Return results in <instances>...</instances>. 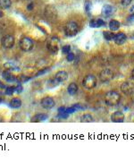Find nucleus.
Returning <instances> with one entry per match:
<instances>
[{
	"label": "nucleus",
	"instance_id": "1",
	"mask_svg": "<svg viewBox=\"0 0 134 162\" xmlns=\"http://www.w3.org/2000/svg\"><path fill=\"white\" fill-rule=\"evenodd\" d=\"M120 101H121V96L115 91H110L106 94L105 101L108 106L110 107L117 106L120 103Z\"/></svg>",
	"mask_w": 134,
	"mask_h": 162
},
{
	"label": "nucleus",
	"instance_id": "2",
	"mask_svg": "<svg viewBox=\"0 0 134 162\" xmlns=\"http://www.w3.org/2000/svg\"><path fill=\"white\" fill-rule=\"evenodd\" d=\"M78 31H79L78 24L74 22H69L65 26V33L68 37L75 36L78 33Z\"/></svg>",
	"mask_w": 134,
	"mask_h": 162
},
{
	"label": "nucleus",
	"instance_id": "3",
	"mask_svg": "<svg viewBox=\"0 0 134 162\" xmlns=\"http://www.w3.org/2000/svg\"><path fill=\"white\" fill-rule=\"evenodd\" d=\"M19 44H20V47L22 50L26 51V52L31 51L34 47L33 40L31 38H29V37H23V38L20 40Z\"/></svg>",
	"mask_w": 134,
	"mask_h": 162
},
{
	"label": "nucleus",
	"instance_id": "4",
	"mask_svg": "<svg viewBox=\"0 0 134 162\" xmlns=\"http://www.w3.org/2000/svg\"><path fill=\"white\" fill-rule=\"evenodd\" d=\"M97 85V78L92 75V74H88L87 76H85L82 81V86L84 88L88 90H91L95 88Z\"/></svg>",
	"mask_w": 134,
	"mask_h": 162
},
{
	"label": "nucleus",
	"instance_id": "5",
	"mask_svg": "<svg viewBox=\"0 0 134 162\" xmlns=\"http://www.w3.org/2000/svg\"><path fill=\"white\" fill-rule=\"evenodd\" d=\"M114 78V73L111 69H104L99 73V80L102 82H108Z\"/></svg>",
	"mask_w": 134,
	"mask_h": 162
},
{
	"label": "nucleus",
	"instance_id": "6",
	"mask_svg": "<svg viewBox=\"0 0 134 162\" xmlns=\"http://www.w3.org/2000/svg\"><path fill=\"white\" fill-rule=\"evenodd\" d=\"M47 49L52 54H56L59 50V40L56 37L50 39V40L47 42Z\"/></svg>",
	"mask_w": 134,
	"mask_h": 162
},
{
	"label": "nucleus",
	"instance_id": "7",
	"mask_svg": "<svg viewBox=\"0 0 134 162\" xmlns=\"http://www.w3.org/2000/svg\"><path fill=\"white\" fill-rule=\"evenodd\" d=\"M1 45L5 48H11L15 45V37L13 35H6L1 39Z\"/></svg>",
	"mask_w": 134,
	"mask_h": 162
},
{
	"label": "nucleus",
	"instance_id": "8",
	"mask_svg": "<svg viewBox=\"0 0 134 162\" xmlns=\"http://www.w3.org/2000/svg\"><path fill=\"white\" fill-rule=\"evenodd\" d=\"M41 106L43 108L45 109H51L55 107L56 103L55 101L51 98V97H45L41 99V102H40Z\"/></svg>",
	"mask_w": 134,
	"mask_h": 162
},
{
	"label": "nucleus",
	"instance_id": "9",
	"mask_svg": "<svg viewBox=\"0 0 134 162\" xmlns=\"http://www.w3.org/2000/svg\"><path fill=\"white\" fill-rule=\"evenodd\" d=\"M45 15L47 19L55 20L57 16V11L52 6H47L45 9Z\"/></svg>",
	"mask_w": 134,
	"mask_h": 162
},
{
	"label": "nucleus",
	"instance_id": "10",
	"mask_svg": "<svg viewBox=\"0 0 134 162\" xmlns=\"http://www.w3.org/2000/svg\"><path fill=\"white\" fill-rule=\"evenodd\" d=\"M54 79L56 81L58 84L61 82H64L68 79V73L65 71H59L56 73Z\"/></svg>",
	"mask_w": 134,
	"mask_h": 162
},
{
	"label": "nucleus",
	"instance_id": "11",
	"mask_svg": "<svg viewBox=\"0 0 134 162\" xmlns=\"http://www.w3.org/2000/svg\"><path fill=\"white\" fill-rule=\"evenodd\" d=\"M127 40V36L124 32H118L115 35L114 41L116 45H123Z\"/></svg>",
	"mask_w": 134,
	"mask_h": 162
},
{
	"label": "nucleus",
	"instance_id": "12",
	"mask_svg": "<svg viewBox=\"0 0 134 162\" xmlns=\"http://www.w3.org/2000/svg\"><path fill=\"white\" fill-rule=\"evenodd\" d=\"M111 120L115 123H123L124 121V114L122 111H115L111 116Z\"/></svg>",
	"mask_w": 134,
	"mask_h": 162
},
{
	"label": "nucleus",
	"instance_id": "13",
	"mask_svg": "<svg viewBox=\"0 0 134 162\" xmlns=\"http://www.w3.org/2000/svg\"><path fill=\"white\" fill-rule=\"evenodd\" d=\"M115 11V8L110 5H105L103 7H102V11H101V13H102V15L105 16V17H108V16H110L114 14V12Z\"/></svg>",
	"mask_w": 134,
	"mask_h": 162
},
{
	"label": "nucleus",
	"instance_id": "14",
	"mask_svg": "<svg viewBox=\"0 0 134 162\" xmlns=\"http://www.w3.org/2000/svg\"><path fill=\"white\" fill-rule=\"evenodd\" d=\"M2 77H3L6 81H7V82H15V81H16V77L14 75L13 73H12V72H11V71H8V70H6V69H5V70L3 71V73H2Z\"/></svg>",
	"mask_w": 134,
	"mask_h": 162
},
{
	"label": "nucleus",
	"instance_id": "15",
	"mask_svg": "<svg viewBox=\"0 0 134 162\" xmlns=\"http://www.w3.org/2000/svg\"><path fill=\"white\" fill-rule=\"evenodd\" d=\"M121 90H122V91H123L124 93H125V94H129L130 95V94L133 93V87H132V85L130 82H124L123 84H122Z\"/></svg>",
	"mask_w": 134,
	"mask_h": 162
},
{
	"label": "nucleus",
	"instance_id": "16",
	"mask_svg": "<svg viewBox=\"0 0 134 162\" xmlns=\"http://www.w3.org/2000/svg\"><path fill=\"white\" fill-rule=\"evenodd\" d=\"M106 25V22L102 19H94L90 22V26L91 28H100Z\"/></svg>",
	"mask_w": 134,
	"mask_h": 162
},
{
	"label": "nucleus",
	"instance_id": "17",
	"mask_svg": "<svg viewBox=\"0 0 134 162\" xmlns=\"http://www.w3.org/2000/svg\"><path fill=\"white\" fill-rule=\"evenodd\" d=\"M67 91H68V94L71 95V96H74L77 93L78 91V86L76 83L74 82H72L69 84L68 88H67Z\"/></svg>",
	"mask_w": 134,
	"mask_h": 162
},
{
	"label": "nucleus",
	"instance_id": "18",
	"mask_svg": "<svg viewBox=\"0 0 134 162\" xmlns=\"http://www.w3.org/2000/svg\"><path fill=\"white\" fill-rule=\"evenodd\" d=\"M109 28L112 31H118L120 29V26H121V23L120 22H118L117 20H111L109 22Z\"/></svg>",
	"mask_w": 134,
	"mask_h": 162
},
{
	"label": "nucleus",
	"instance_id": "19",
	"mask_svg": "<svg viewBox=\"0 0 134 162\" xmlns=\"http://www.w3.org/2000/svg\"><path fill=\"white\" fill-rule=\"evenodd\" d=\"M48 117L47 115H45V114H42V113H40V114H37L35 115L32 118H31V122H42V121H45L47 120Z\"/></svg>",
	"mask_w": 134,
	"mask_h": 162
},
{
	"label": "nucleus",
	"instance_id": "20",
	"mask_svg": "<svg viewBox=\"0 0 134 162\" xmlns=\"http://www.w3.org/2000/svg\"><path fill=\"white\" fill-rule=\"evenodd\" d=\"M9 106L13 108H19L22 106V101L18 98H12L11 101L9 103Z\"/></svg>",
	"mask_w": 134,
	"mask_h": 162
},
{
	"label": "nucleus",
	"instance_id": "21",
	"mask_svg": "<svg viewBox=\"0 0 134 162\" xmlns=\"http://www.w3.org/2000/svg\"><path fill=\"white\" fill-rule=\"evenodd\" d=\"M4 66H5V69H6L8 71H11V72L20 70V68L18 67L17 65H15V63H11V62H7V63H6L4 65Z\"/></svg>",
	"mask_w": 134,
	"mask_h": 162
},
{
	"label": "nucleus",
	"instance_id": "22",
	"mask_svg": "<svg viewBox=\"0 0 134 162\" xmlns=\"http://www.w3.org/2000/svg\"><path fill=\"white\" fill-rule=\"evenodd\" d=\"M115 33L113 31H105L103 32V36H104V38L105 40H108V41H110V40H113L114 38H115Z\"/></svg>",
	"mask_w": 134,
	"mask_h": 162
},
{
	"label": "nucleus",
	"instance_id": "23",
	"mask_svg": "<svg viewBox=\"0 0 134 162\" xmlns=\"http://www.w3.org/2000/svg\"><path fill=\"white\" fill-rule=\"evenodd\" d=\"M12 5L11 0H0V7L2 9H8Z\"/></svg>",
	"mask_w": 134,
	"mask_h": 162
},
{
	"label": "nucleus",
	"instance_id": "24",
	"mask_svg": "<svg viewBox=\"0 0 134 162\" xmlns=\"http://www.w3.org/2000/svg\"><path fill=\"white\" fill-rule=\"evenodd\" d=\"M81 121L83 123H91L93 122V117L90 115V114H84L81 118Z\"/></svg>",
	"mask_w": 134,
	"mask_h": 162
},
{
	"label": "nucleus",
	"instance_id": "25",
	"mask_svg": "<svg viewBox=\"0 0 134 162\" xmlns=\"http://www.w3.org/2000/svg\"><path fill=\"white\" fill-rule=\"evenodd\" d=\"M15 91V88L13 86H9L7 87V88L6 89V94L8 95V96H11V95H13Z\"/></svg>",
	"mask_w": 134,
	"mask_h": 162
},
{
	"label": "nucleus",
	"instance_id": "26",
	"mask_svg": "<svg viewBox=\"0 0 134 162\" xmlns=\"http://www.w3.org/2000/svg\"><path fill=\"white\" fill-rule=\"evenodd\" d=\"M62 52L65 55H67L71 52V46L70 45H65L62 47Z\"/></svg>",
	"mask_w": 134,
	"mask_h": 162
},
{
	"label": "nucleus",
	"instance_id": "27",
	"mask_svg": "<svg viewBox=\"0 0 134 162\" xmlns=\"http://www.w3.org/2000/svg\"><path fill=\"white\" fill-rule=\"evenodd\" d=\"M30 78H28L27 76H24V75H21V76H18L16 77V81L19 82V83H23V82H25L29 80Z\"/></svg>",
	"mask_w": 134,
	"mask_h": 162
},
{
	"label": "nucleus",
	"instance_id": "28",
	"mask_svg": "<svg viewBox=\"0 0 134 162\" xmlns=\"http://www.w3.org/2000/svg\"><path fill=\"white\" fill-rule=\"evenodd\" d=\"M74 58H75V56H74V53L70 52L69 54H67V55H66V60H67L68 62H72V61H74Z\"/></svg>",
	"mask_w": 134,
	"mask_h": 162
},
{
	"label": "nucleus",
	"instance_id": "29",
	"mask_svg": "<svg viewBox=\"0 0 134 162\" xmlns=\"http://www.w3.org/2000/svg\"><path fill=\"white\" fill-rule=\"evenodd\" d=\"M76 110H77V109H76V108H75L74 106H72V107H70V108H66V109H65V112L70 115V114L74 113V112H75Z\"/></svg>",
	"mask_w": 134,
	"mask_h": 162
},
{
	"label": "nucleus",
	"instance_id": "30",
	"mask_svg": "<svg viewBox=\"0 0 134 162\" xmlns=\"http://www.w3.org/2000/svg\"><path fill=\"white\" fill-rule=\"evenodd\" d=\"M68 116H69V114H68V113H66L65 111V112H60V113H58V117H60V118H63V119H65V118H67V117H68Z\"/></svg>",
	"mask_w": 134,
	"mask_h": 162
},
{
	"label": "nucleus",
	"instance_id": "31",
	"mask_svg": "<svg viewBox=\"0 0 134 162\" xmlns=\"http://www.w3.org/2000/svg\"><path fill=\"white\" fill-rule=\"evenodd\" d=\"M91 3L90 1H86L85 2V10H86L87 12H90V9H91Z\"/></svg>",
	"mask_w": 134,
	"mask_h": 162
},
{
	"label": "nucleus",
	"instance_id": "32",
	"mask_svg": "<svg viewBox=\"0 0 134 162\" xmlns=\"http://www.w3.org/2000/svg\"><path fill=\"white\" fill-rule=\"evenodd\" d=\"M132 0H122V5H123L124 6H128L131 5Z\"/></svg>",
	"mask_w": 134,
	"mask_h": 162
},
{
	"label": "nucleus",
	"instance_id": "33",
	"mask_svg": "<svg viewBox=\"0 0 134 162\" xmlns=\"http://www.w3.org/2000/svg\"><path fill=\"white\" fill-rule=\"evenodd\" d=\"M22 83H19L17 84V86L15 87V91H17L18 93H21L22 91Z\"/></svg>",
	"mask_w": 134,
	"mask_h": 162
},
{
	"label": "nucleus",
	"instance_id": "34",
	"mask_svg": "<svg viewBox=\"0 0 134 162\" xmlns=\"http://www.w3.org/2000/svg\"><path fill=\"white\" fill-rule=\"evenodd\" d=\"M48 71H49V69H47V68L43 69L42 71H40V72L37 73V76H38V75H40V74H43V73H47V72H48Z\"/></svg>",
	"mask_w": 134,
	"mask_h": 162
},
{
	"label": "nucleus",
	"instance_id": "35",
	"mask_svg": "<svg viewBox=\"0 0 134 162\" xmlns=\"http://www.w3.org/2000/svg\"><path fill=\"white\" fill-rule=\"evenodd\" d=\"M65 109H66V108H65V107H61V108H58V113H60V112H65Z\"/></svg>",
	"mask_w": 134,
	"mask_h": 162
},
{
	"label": "nucleus",
	"instance_id": "36",
	"mask_svg": "<svg viewBox=\"0 0 134 162\" xmlns=\"http://www.w3.org/2000/svg\"><path fill=\"white\" fill-rule=\"evenodd\" d=\"M130 13H131V15L134 16V6H132L131 8L130 9Z\"/></svg>",
	"mask_w": 134,
	"mask_h": 162
},
{
	"label": "nucleus",
	"instance_id": "37",
	"mask_svg": "<svg viewBox=\"0 0 134 162\" xmlns=\"http://www.w3.org/2000/svg\"><path fill=\"white\" fill-rule=\"evenodd\" d=\"M34 7V5H33V3H31L28 6H27V9L28 10H32V8Z\"/></svg>",
	"mask_w": 134,
	"mask_h": 162
},
{
	"label": "nucleus",
	"instance_id": "38",
	"mask_svg": "<svg viewBox=\"0 0 134 162\" xmlns=\"http://www.w3.org/2000/svg\"><path fill=\"white\" fill-rule=\"evenodd\" d=\"M2 101H3V95H2L1 92H0V103L2 102Z\"/></svg>",
	"mask_w": 134,
	"mask_h": 162
},
{
	"label": "nucleus",
	"instance_id": "39",
	"mask_svg": "<svg viewBox=\"0 0 134 162\" xmlns=\"http://www.w3.org/2000/svg\"><path fill=\"white\" fill-rule=\"evenodd\" d=\"M131 77H132V79L134 80V68H133V70H132V72H131Z\"/></svg>",
	"mask_w": 134,
	"mask_h": 162
},
{
	"label": "nucleus",
	"instance_id": "40",
	"mask_svg": "<svg viewBox=\"0 0 134 162\" xmlns=\"http://www.w3.org/2000/svg\"><path fill=\"white\" fill-rule=\"evenodd\" d=\"M1 13H2V12H0V16H3V15Z\"/></svg>",
	"mask_w": 134,
	"mask_h": 162
}]
</instances>
